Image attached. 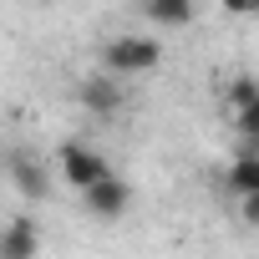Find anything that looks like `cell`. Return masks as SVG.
Instances as JSON below:
<instances>
[{
	"mask_svg": "<svg viewBox=\"0 0 259 259\" xmlns=\"http://www.w3.org/2000/svg\"><path fill=\"white\" fill-rule=\"evenodd\" d=\"M41 254V229L36 219H11L6 229H0V259H36Z\"/></svg>",
	"mask_w": 259,
	"mask_h": 259,
	"instance_id": "cell-6",
	"label": "cell"
},
{
	"mask_svg": "<svg viewBox=\"0 0 259 259\" xmlns=\"http://www.w3.org/2000/svg\"><path fill=\"white\" fill-rule=\"evenodd\" d=\"M224 107L234 117V133H239V153H259V81L249 71H239L224 92Z\"/></svg>",
	"mask_w": 259,
	"mask_h": 259,
	"instance_id": "cell-2",
	"label": "cell"
},
{
	"mask_svg": "<svg viewBox=\"0 0 259 259\" xmlns=\"http://www.w3.org/2000/svg\"><path fill=\"white\" fill-rule=\"evenodd\" d=\"M138 11L143 21H153L158 31H178L198 16V0H138Z\"/></svg>",
	"mask_w": 259,
	"mask_h": 259,
	"instance_id": "cell-7",
	"label": "cell"
},
{
	"mask_svg": "<svg viewBox=\"0 0 259 259\" xmlns=\"http://www.w3.org/2000/svg\"><path fill=\"white\" fill-rule=\"evenodd\" d=\"M224 193L229 198H249L259 193V153H234L224 168Z\"/></svg>",
	"mask_w": 259,
	"mask_h": 259,
	"instance_id": "cell-8",
	"label": "cell"
},
{
	"mask_svg": "<svg viewBox=\"0 0 259 259\" xmlns=\"http://www.w3.org/2000/svg\"><path fill=\"white\" fill-rule=\"evenodd\" d=\"M163 66V41L158 36H117L102 46V71L117 81H133V76H153Z\"/></svg>",
	"mask_w": 259,
	"mask_h": 259,
	"instance_id": "cell-1",
	"label": "cell"
},
{
	"mask_svg": "<svg viewBox=\"0 0 259 259\" xmlns=\"http://www.w3.org/2000/svg\"><path fill=\"white\" fill-rule=\"evenodd\" d=\"M239 203V219L249 224V229H259V193H249V198H234Z\"/></svg>",
	"mask_w": 259,
	"mask_h": 259,
	"instance_id": "cell-10",
	"label": "cell"
},
{
	"mask_svg": "<svg viewBox=\"0 0 259 259\" xmlns=\"http://www.w3.org/2000/svg\"><path fill=\"white\" fill-rule=\"evenodd\" d=\"M56 173L71 183V193H81V188H92L97 178H107L112 168H107V158H102L97 148H87V143H61V148H56Z\"/></svg>",
	"mask_w": 259,
	"mask_h": 259,
	"instance_id": "cell-3",
	"label": "cell"
},
{
	"mask_svg": "<svg viewBox=\"0 0 259 259\" xmlns=\"http://www.w3.org/2000/svg\"><path fill=\"white\" fill-rule=\"evenodd\" d=\"M81 203H87V213H92V219L117 224L127 208H133V183L117 178V173H107V178H97L92 188H81Z\"/></svg>",
	"mask_w": 259,
	"mask_h": 259,
	"instance_id": "cell-4",
	"label": "cell"
},
{
	"mask_svg": "<svg viewBox=\"0 0 259 259\" xmlns=\"http://www.w3.org/2000/svg\"><path fill=\"white\" fill-rule=\"evenodd\" d=\"M76 97H81V107H87V112H97V117H112V112L122 107V81H117V76H107V71L97 66V71L81 81V92H76Z\"/></svg>",
	"mask_w": 259,
	"mask_h": 259,
	"instance_id": "cell-5",
	"label": "cell"
},
{
	"mask_svg": "<svg viewBox=\"0 0 259 259\" xmlns=\"http://www.w3.org/2000/svg\"><path fill=\"white\" fill-rule=\"evenodd\" d=\"M229 16H259V0H219Z\"/></svg>",
	"mask_w": 259,
	"mask_h": 259,
	"instance_id": "cell-11",
	"label": "cell"
},
{
	"mask_svg": "<svg viewBox=\"0 0 259 259\" xmlns=\"http://www.w3.org/2000/svg\"><path fill=\"white\" fill-rule=\"evenodd\" d=\"M11 178H16V188H21V193H31V198H46V193H51L46 168H41V163H31V158H16V163H11Z\"/></svg>",
	"mask_w": 259,
	"mask_h": 259,
	"instance_id": "cell-9",
	"label": "cell"
}]
</instances>
